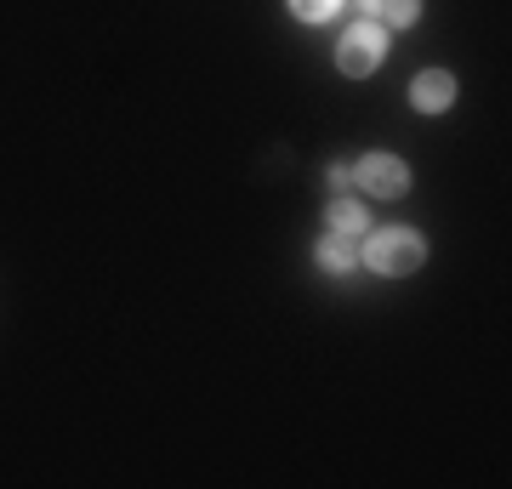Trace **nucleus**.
I'll return each instance as SVG.
<instances>
[{"mask_svg":"<svg viewBox=\"0 0 512 489\" xmlns=\"http://www.w3.org/2000/svg\"><path fill=\"white\" fill-rule=\"evenodd\" d=\"M359 262H365L370 273H382V279H404V273H416L421 262H427V245H421V234H410V228H382V234L365 239Z\"/></svg>","mask_w":512,"mask_h":489,"instance_id":"1","label":"nucleus"},{"mask_svg":"<svg viewBox=\"0 0 512 489\" xmlns=\"http://www.w3.org/2000/svg\"><path fill=\"white\" fill-rule=\"evenodd\" d=\"M382 57H387V29L376 18H359L342 35V46H336V69L353 74V80H365V74L382 69Z\"/></svg>","mask_w":512,"mask_h":489,"instance_id":"2","label":"nucleus"},{"mask_svg":"<svg viewBox=\"0 0 512 489\" xmlns=\"http://www.w3.org/2000/svg\"><path fill=\"white\" fill-rule=\"evenodd\" d=\"M353 182H365V194H376V200H399L410 188V171H404L399 154H365L353 165Z\"/></svg>","mask_w":512,"mask_h":489,"instance_id":"3","label":"nucleus"},{"mask_svg":"<svg viewBox=\"0 0 512 489\" xmlns=\"http://www.w3.org/2000/svg\"><path fill=\"white\" fill-rule=\"evenodd\" d=\"M456 103V74H444V69H421L416 80H410V109L421 114H444Z\"/></svg>","mask_w":512,"mask_h":489,"instance_id":"4","label":"nucleus"},{"mask_svg":"<svg viewBox=\"0 0 512 489\" xmlns=\"http://www.w3.org/2000/svg\"><path fill=\"white\" fill-rule=\"evenodd\" d=\"M313 262L325 273H353L359 268V245H353L348 234H325L319 245H313Z\"/></svg>","mask_w":512,"mask_h":489,"instance_id":"5","label":"nucleus"},{"mask_svg":"<svg viewBox=\"0 0 512 489\" xmlns=\"http://www.w3.org/2000/svg\"><path fill=\"white\" fill-rule=\"evenodd\" d=\"M325 222H330V234H348V239H359V234L370 228L365 205H359V200H348V194H342V200H330Z\"/></svg>","mask_w":512,"mask_h":489,"instance_id":"6","label":"nucleus"},{"mask_svg":"<svg viewBox=\"0 0 512 489\" xmlns=\"http://www.w3.org/2000/svg\"><path fill=\"white\" fill-rule=\"evenodd\" d=\"M421 18V0H376V23L382 29H410Z\"/></svg>","mask_w":512,"mask_h":489,"instance_id":"7","label":"nucleus"},{"mask_svg":"<svg viewBox=\"0 0 512 489\" xmlns=\"http://www.w3.org/2000/svg\"><path fill=\"white\" fill-rule=\"evenodd\" d=\"M291 12L302 23H330L336 12H342V0H291Z\"/></svg>","mask_w":512,"mask_h":489,"instance_id":"8","label":"nucleus"}]
</instances>
